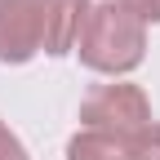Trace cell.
I'll return each mask as SVG.
<instances>
[{"mask_svg": "<svg viewBox=\"0 0 160 160\" xmlns=\"http://www.w3.org/2000/svg\"><path fill=\"white\" fill-rule=\"evenodd\" d=\"M40 53V0H0V62L22 67Z\"/></svg>", "mask_w": 160, "mask_h": 160, "instance_id": "cell-3", "label": "cell"}, {"mask_svg": "<svg viewBox=\"0 0 160 160\" xmlns=\"http://www.w3.org/2000/svg\"><path fill=\"white\" fill-rule=\"evenodd\" d=\"M93 0H40V49L62 58L80 45V31L89 22Z\"/></svg>", "mask_w": 160, "mask_h": 160, "instance_id": "cell-4", "label": "cell"}, {"mask_svg": "<svg viewBox=\"0 0 160 160\" xmlns=\"http://www.w3.org/2000/svg\"><path fill=\"white\" fill-rule=\"evenodd\" d=\"M67 160H125V142L98 129H80L67 142Z\"/></svg>", "mask_w": 160, "mask_h": 160, "instance_id": "cell-5", "label": "cell"}, {"mask_svg": "<svg viewBox=\"0 0 160 160\" xmlns=\"http://www.w3.org/2000/svg\"><path fill=\"white\" fill-rule=\"evenodd\" d=\"M111 5H120L125 13H133L142 27H151V22H160V0H111Z\"/></svg>", "mask_w": 160, "mask_h": 160, "instance_id": "cell-7", "label": "cell"}, {"mask_svg": "<svg viewBox=\"0 0 160 160\" xmlns=\"http://www.w3.org/2000/svg\"><path fill=\"white\" fill-rule=\"evenodd\" d=\"M0 160H31L27 147H22V138H18L5 120H0Z\"/></svg>", "mask_w": 160, "mask_h": 160, "instance_id": "cell-8", "label": "cell"}, {"mask_svg": "<svg viewBox=\"0 0 160 160\" xmlns=\"http://www.w3.org/2000/svg\"><path fill=\"white\" fill-rule=\"evenodd\" d=\"M76 53L98 76H129L147 58V27L133 13H125L120 5H111V0L107 5H93L85 31H80Z\"/></svg>", "mask_w": 160, "mask_h": 160, "instance_id": "cell-1", "label": "cell"}, {"mask_svg": "<svg viewBox=\"0 0 160 160\" xmlns=\"http://www.w3.org/2000/svg\"><path fill=\"white\" fill-rule=\"evenodd\" d=\"M125 160H160V125L156 120L125 142Z\"/></svg>", "mask_w": 160, "mask_h": 160, "instance_id": "cell-6", "label": "cell"}, {"mask_svg": "<svg viewBox=\"0 0 160 160\" xmlns=\"http://www.w3.org/2000/svg\"><path fill=\"white\" fill-rule=\"evenodd\" d=\"M80 125L129 142L138 129L151 125V102H147V93L138 89V85H129V80L98 85L85 102H80Z\"/></svg>", "mask_w": 160, "mask_h": 160, "instance_id": "cell-2", "label": "cell"}]
</instances>
